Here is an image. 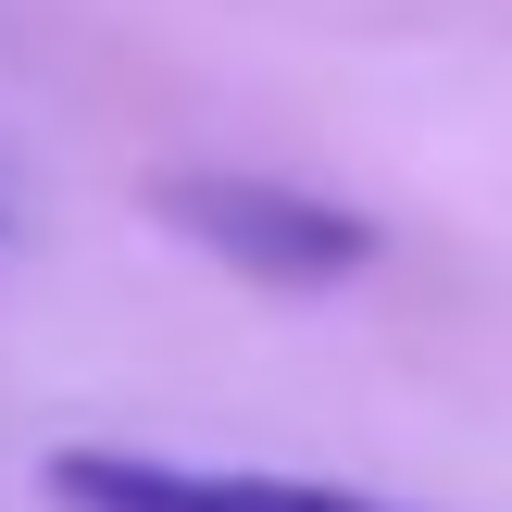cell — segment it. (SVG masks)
<instances>
[{"instance_id": "obj_1", "label": "cell", "mask_w": 512, "mask_h": 512, "mask_svg": "<svg viewBox=\"0 0 512 512\" xmlns=\"http://www.w3.org/2000/svg\"><path fill=\"white\" fill-rule=\"evenodd\" d=\"M163 225H188L213 263L263 275V288H338V275L375 263V225L313 200V188H288V175H175Z\"/></svg>"}, {"instance_id": "obj_2", "label": "cell", "mask_w": 512, "mask_h": 512, "mask_svg": "<svg viewBox=\"0 0 512 512\" xmlns=\"http://www.w3.org/2000/svg\"><path fill=\"white\" fill-rule=\"evenodd\" d=\"M50 512H400V500L300 488V475H225V463H175V450H63Z\"/></svg>"}]
</instances>
